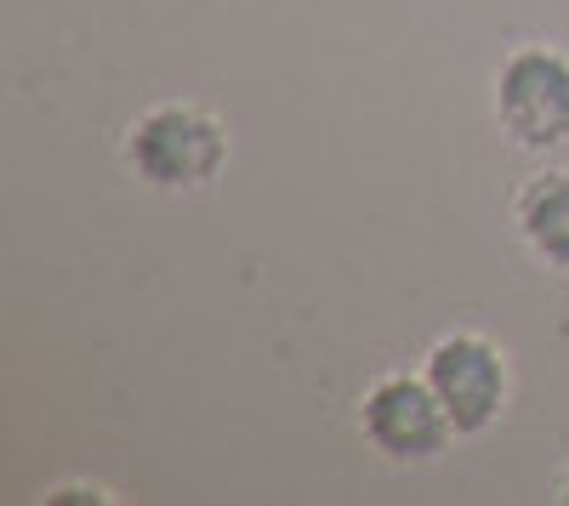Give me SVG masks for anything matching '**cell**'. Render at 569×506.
Instances as JSON below:
<instances>
[{"label":"cell","instance_id":"277c9868","mask_svg":"<svg viewBox=\"0 0 569 506\" xmlns=\"http://www.w3.org/2000/svg\"><path fill=\"white\" fill-rule=\"evenodd\" d=\"M421 376L450 409L461 438H485L501 427L512 404V358L496 336L485 331H445L421 353Z\"/></svg>","mask_w":569,"mask_h":506},{"label":"cell","instance_id":"3957f363","mask_svg":"<svg viewBox=\"0 0 569 506\" xmlns=\"http://www.w3.org/2000/svg\"><path fill=\"white\" fill-rule=\"evenodd\" d=\"M353 427L365 438V449L376 455L382 467H433L445 462V449L461 438L450 409L439 404V393L427 387L421 371H382L353 409Z\"/></svg>","mask_w":569,"mask_h":506},{"label":"cell","instance_id":"7a4b0ae2","mask_svg":"<svg viewBox=\"0 0 569 506\" xmlns=\"http://www.w3.org/2000/svg\"><path fill=\"white\" fill-rule=\"evenodd\" d=\"M490 114L518 154L569 149V52L552 40H518L490 74Z\"/></svg>","mask_w":569,"mask_h":506},{"label":"cell","instance_id":"52a82bcc","mask_svg":"<svg viewBox=\"0 0 569 506\" xmlns=\"http://www.w3.org/2000/svg\"><path fill=\"white\" fill-rule=\"evenodd\" d=\"M552 489H558V500H563V506H569V462H563V467H558V484H552Z\"/></svg>","mask_w":569,"mask_h":506},{"label":"cell","instance_id":"8992f818","mask_svg":"<svg viewBox=\"0 0 569 506\" xmlns=\"http://www.w3.org/2000/svg\"><path fill=\"white\" fill-rule=\"evenodd\" d=\"M40 500H52V506H58V500H103V506H109L114 495H109V489H98V484H52Z\"/></svg>","mask_w":569,"mask_h":506},{"label":"cell","instance_id":"5b68a950","mask_svg":"<svg viewBox=\"0 0 569 506\" xmlns=\"http://www.w3.org/2000/svg\"><path fill=\"white\" fill-rule=\"evenodd\" d=\"M512 234L541 267L569 273V165H541L507 200Z\"/></svg>","mask_w":569,"mask_h":506},{"label":"cell","instance_id":"6da1fadb","mask_svg":"<svg viewBox=\"0 0 569 506\" xmlns=\"http://www.w3.org/2000/svg\"><path fill=\"white\" fill-rule=\"evenodd\" d=\"M120 160L149 194L188 200V194L217 189V176L233 160V136H228V120L217 109L166 98V103H149L126 125Z\"/></svg>","mask_w":569,"mask_h":506}]
</instances>
